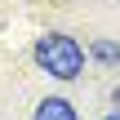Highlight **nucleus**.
<instances>
[{
  "instance_id": "nucleus-1",
  "label": "nucleus",
  "mask_w": 120,
  "mask_h": 120,
  "mask_svg": "<svg viewBox=\"0 0 120 120\" xmlns=\"http://www.w3.org/2000/svg\"><path fill=\"white\" fill-rule=\"evenodd\" d=\"M36 62H40V71H49L53 80H76L80 67H85V49H80L71 36L49 31V36L36 40Z\"/></svg>"
},
{
  "instance_id": "nucleus-2",
  "label": "nucleus",
  "mask_w": 120,
  "mask_h": 120,
  "mask_svg": "<svg viewBox=\"0 0 120 120\" xmlns=\"http://www.w3.org/2000/svg\"><path fill=\"white\" fill-rule=\"evenodd\" d=\"M36 120H76V107L67 98H45L36 107Z\"/></svg>"
},
{
  "instance_id": "nucleus-3",
  "label": "nucleus",
  "mask_w": 120,
  "mask_h": 120,
  "mask_svg": "<svg viewBox=\"0 0 120 120\" xmlns=\"http://www.w3.org/2000/svg\"><path fill=\"white\" fill-rule=\"evenodd\" d=\"M89 53H94L98 62H107V67H116V62H120V49L111 45V40H94V49H89Z\"/></svg>"
},
{
  "instance_id": "nucleus-4",
  "label": "nucleus",
  "mask_w": 120,
  "mask_h": 120,
  "mask_svg": "<svg viewBox=\"0 0 120 120\" xmlns=\"http://www.w3.org/2000/svg\"><path fill=\"white\" fill-rule=\"evenodd\" d=\"M111 102H116V111H120V85H116V94H111Z\"/></svg>"
},
{
  "instance_id": "nucleus-5",
  "label": "nucleus",
  "mask_w": 120,
  "mask_h": 120,
  "mask_svg": "<svg viewBox=\"0 0 120 120\" xmlns=\"http://www.w3.org/2000/svg\"><path fill=\"white\" fill-rule=\"evenodd\" d=\"M102 120H120V111H116V116H102Z\"/></svg>"
}]
</instances>
